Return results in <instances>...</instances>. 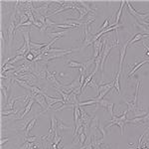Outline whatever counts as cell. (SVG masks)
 <instances>
[{
	"label": "cell",
	"mask_w": 149,
	"mask_h": 149,
	"mask_svg": "<svg viewBox=\"0 0 149 149\" xmlns=\"http://www.w3.org/2000/svg\"><path fill=\"white\" fill-rule=\"evenodd\" d=\"M127 111H128V110L126 109L125 111L123 112V114L121 116H118V117L112 116L111 121L108 123V125L105 126V129H107L108 127H111V126H113V125H117V126H119V127H120L121 135H123L125 125L128 123V119H127V116H126V114H127Z\"/></svg>",
	"instance_id": "obj_1"
},
{
	"label": "cell",
	"mask_w": 149,
	"mask_h": 149,
	"mask_svg": "<svg viewBox=\"0 0 149 149\" xmlns=\"http://www.w3.org/2000/svg\"><path fill=\"white\" fill-rule=\"evenodd\" d=\"M80 49H72V50H67L66 52H63V53H54V54H45L46 56H48L47 58H45L43 60V62H49L51 60H54V59H59V58H62V57H65V56L69 55V54H72L76 51H79Z\"/></svg>",
	"instance_id": "obj_2"
},
{
	"label": "cell",
	"mask_w": 149,
	"mask_h": 149,
	"mask_svg": "<svg viewBox=\"0 0 149 149\" xmlns=\"http://www.w3.org/2000/svg\"><path fill=\"white\" fill-rule=\"evenodd\" d=\"M125 3L127 4V8H128V10H129L130 14H132L133 16H134L139 22H140V23L142 21H145V18L148 16V14H140L139 12H137V11L133 8V6L130 5L129 1H125Z\"/></svg>",
	"instance_id": "obj_3"
},
{
	"label": "cell",
	"mask_w": 149,
	"mask_h": 149,
	"mask_svg": "<svg viewBox=\"0 0 149 149\" xmlns=\"http://www.w3.org/2000/svg\"><path fill=\"white\" fill-rule=\"evenodd\" d=\"M34 99H35L36 103H37L38 105L43 108V111L41 112V113H39V116L45 113V112L47 111V108H48V105H47V101H46L45 96H43V94H36V96H34Z\"/></svg>",
	"instance_id": "obj_4"
},
{
	"label": "cell",
	"mask_w": 149,
	"mask_h": 149,
	"mask_svg": "<svg viewBox=\"0 0 149 149\" xmlns=\"http://www.w3.org/2000/svg\"><path fill=\"white\" fill-rule=\"evenodd\" d=\"M43 96H45V98H46V101H47V105H48V108H47V110H49L50 108L53 107L55 103H62L65 105V101L63 98H52V96H49L48 94H44Z\"/></svg>",
	"instance_id": "obj_5"
},
{
	"label": "cell",
	"mask_w": 149,
	"mask_h": 149,
	"mask_svg": "<svg viewBox=\"0 0 149 149\" xmlns=\"http://www.w3.org/2000/svg\"><path fill=\"white\" fill-rule=\"evenodd\" d=\"M129 41H130V39L128 40V41L126 42L120 49V57H119V70H118V72H120V73H121V71H122V65H123L124 59H125V56H126V49H127V46L129 45Z\"/></svg>",
	"instance_id": "obj_6"
},
{
	"label": "cell",
	"mask_w": 149,
	"mask_h": 149,
	"mask_svg": "<svg viewBox=\"0 0 149 149\" xmlns=\"http://www.w3.org/2000/svg\"><path fill=\"white\" fill-rule=\"evenodd\" d=\"M55 74H56V72H54V73H50L49 71H47V80L50 81L51 83H53L54 85H56V87H57V89H59V87L63 89L65 85H63L62 83H60V82H59V81L57 80V79H56Z\"/></svg>",
	"instance_id": "obj_7"
},
{
	"label": "cell",
	"mask_w": 149,
	"mask_h": 149,
	"mask_svg": "<svg viewBox=\"0 0 149 149\" xmlns=\"http://www.w3.org/2000/svg\"><path fill=\"white\" fill-rule=\"evenodd\" d=\"M51 3H53V1H47L46 4H44V5L39 6V7L36 8L35 9V12H37L39 15H42V16L46 17L47 16L46 14L48 13V11H49V9H50L49 4H51Z\"/></svg>",
	"instance_id": "obj_8"
},
{
	"label": "cell",
	"mask_w": 149,
	"mask_h": 149,
	"mask_svg": "<svg viewBox=\"0 0 149 149\" xmlns=\"http://www.w3.org/2000/svg\"><path fill=\"white\" fill-rule=\"evenodd\" d=\"M74 9L76 10H78L79 11V13H80V17H79V21H82V20L85 18V16H87V14H89V11L87 10L85 8H83V6H80L78 3H77L76 1H74Z\"/></svg>",
	"instance_id": "obj_9"
},
{
	"label": "cell",
	"mask_w": 149,
	"mask_h": 149,
	"mask_svg": "<svg viewBox=\"0 0 149 149\" xmlns=\"http://www.w3.org/2000/svg\"><path fill=\"white\" fill-rule=\"evenodd\" d=\"M21 31V33H22V35H23V37H24V42H25V44H26V46H27V48H28V52L30 53L31 52V46H30V43H31V40H30V33H31V30H28V31H22V30H20Z\"/></svg>",
	"instance_id": "obj_10"
},
{
	"label": "cell",
	"mask_w": 149,
	"mask_h": 149,
	"mask_svg": "<svg viewBox=\"0 0 149 149\" xmlns=\"http://www.w3.org/2000/svg\"><path fill=\"white\" fill-rule=\"evenodd\" d=\"M146 37H149V34H141V33L136 34V35L133 36L132 38H130L129 45L134 44V43H136V42L140 41L141 39H143V38H146Z\"/></svg>",
	"instance_id": "obj_11"
},
{
	"label": "cell",
	"mask_w": 149,
	"mask_h": 149,
	"mask_svg": "<svg viewBox=\"0 0 149 149\" xmlns=\"http://www.w3.org/2000/svg\"><path fill=\"white\" fill-rule=\"evenodd\" d=\"M124 4H125V1H121V5H120V7H119L118 11H117V14H116V21L113 22V24H112V25H110V27H112V26H116V25H118V23H119V20H120L121 13H122V9H123Z\"/></svg>",
	"instance_id": "obj_12"
},
{
	"label": "cell",
	"mask_w": 149,
	"mask_h": 149,
	"mask_svg": "<svg viewBox=\"0 0 149 149\" xmlns=\"http://www.w3.org/2000/svg\"><path fill=\"white\" fill-rule=\"evenodd\" d=\"M22 98V96H17V98H12L10 99V100L8 101L7 103H6V105H5V109L6 110H12V109H14V103H16V100H18V99H21Z\"/></svg>",
	"instance_id": "obj_13"
},
{
	"label": "cell",
	"mask_w": 149,
	"mask_h": 149,
	"mask_svg": "<svg viewBox=\"0 0 149 149\" xmlns=\"http://www.w3.org/2000/svg\"><path fill=\"white\" fill-rule=\"evenodd\" d=\"M146 63H148V59L147 60H144V61H142V62H140V63H137L136 65H135V67L133 68V69L131 70V71H130V73H129V74H128V76L129 77H131L133 74L134 73H136L137 71H138L139 69H140V68L143 66L144 64H146Z\"/></svg>",
	"instance_id": "obj_14"
},
{
	"label": "cell",
	"mask_w": 149,
	"mask_h": 149,
	"mask_svg": "<svg viewBox=\"0 0 149 149\" xmlns=\"http://www.w3.org/2000/svg\"><path fill=\"white\" fill-rule=\"evenodd\" d=\"M65 34H67V31H57V32H48V36L50 38H62V36H64Z\"/></svg>",
	"instance_id": "obj_15"
},
{
	"label": "cell",
	"mask_w": 149,
	"mask_h": 149,
	"mask_svg": "<svg viewBox=\"0 0 149 149\" xmlns=\"http://www.w3.org/2000/svg\"><path fill=\"white\" fill-rule=\"evenodd\" d=\"M71 129V126L68 125V124H65L63 121H58V127H57V130L58 131H61V132H64L66 130H69Z\"/></svg>",
	"instance_id": "obj_16"
},
{
	"label": "cell",
	"mask_w": 149,
	"mask_h": 149,
	"mask_svg": "<svg viewBox=\"0 0 149 149\" xmlns=\"http://www.w3.org/2000/svg\"><path fill=\"white\" fill-rule=\"evenodd\" d=\"M120 72L116 74V78H114V87L116 90V92L118 94H120V83H119V77H120Z\"/></svg>",
	"instance_id": "obj_17"
},
{
	"label": "cell",
	"mask_w": 149,
	"mask_h": 149,
	"mask_svg": "<svg viewBox=\"0 0 149 149\" xmlns=\"http://www.w3.org/2000/svg\"><path fill=\"white\" fill-rule=\"evenodd\" d=\"M14 81H16V82L19 83L20 85H21L22 87H24L25 90H28V91H31V85H29L28 83L26 82V81L24 80H20V79H17V78H14Z\"/></svg>",
	"instance_id": "obj_18"
},
{
	"label": "cell",
	"mask_w": 149,
	"mask_h": 149,
	"mask_svg": "<svg viewBox=\"0 0 149 149\" xmlns=\"http://www.w3.org/2000/svg\"><path fill=\"white\" fill-rule=\"evenodd\" d=\"M36 122H37V118H32L30 120V122L28 123V125H27V128H26V133H25V134H26V136H28L29 135V132L31 131V130H32V128L34 127V125H35L36 124Z\"/></svg>",
	"instance_id": "obj_19"
},
{
	"label": "cell",
	"mask_w": 149,
	"mask_h": 149,
	"mask_svg": "<svg viewBox=\"0 0 149 149\" xmlns=\"http://www.w3.org/2000/svg\"><path fill=\"white\" fill-rule=\"evenodd\" d=\"M10 70H13V71H16L17 70V68H15L13 65H11V64H6L5 66H3L2 67V69H1V74H3L5 72H8V71H10Z\"/></svg>",
	"instance_id": "obj_20"
},
{
	"label": "cell",
	"mask_w": 149,
	"mask_h": 149,
	"mask_svg": "<svg viewBox=\"0 0 149 149\" xmlns=\"http://www.w3.org/2000/svg\"><path fill=\"white\" fill-rule=\"evenodd\" d=\"M83 64H82V63H79V62H76V61H70V63L68 64V67H70V68H83Z\"/></svg>",
	"instance_id": "obj_21"
},
{
	"label": "cell",
	"mask_w": 149,
	"mask_h": 149,
	"mask_svg": "<svg viewBox=\"0 0 149 149\" xmlns=\"http://www.w3.org/2000/svg\"><path fill=\"white\" fill-rule=\"evenodd\" d=\"M63 140V136H59V134H58V130H56L55 131V134H54V138H53V142H54V144H58L60 143L61 141Z\"/></svg>",
	"instance_id": "obj_22"
},
{
	"label": "cell",
	"mask_w": 149,
	"mask_h": 149,
	"mask_svg": "<svg viewBox=\"0 0 149 149\" xmlns=\"http://www.w3.org/2000/svg\"><path fill=\"white\" fill-rule=\"evenodd\" d=\"M110 21H111V18H109V19H107V20H105V21L103 22V24L101 25V26H100V27H99V28H98V31H99V32H100V31H103V30H105V29L107 28V26H108V25H109Z\"/></svg>",
	"instance_id": "obj_23"
},
{
	"label": "cell",
	"mask_w": 149,
	"mask_h": 149,
	"mask_svg": "<svg viewBox=\"0 0 149 149\" xmlns=\"http://www.w3.org/2000/svg\"><path fill=\"white\" fill-rule=\"evenodd\" d=\"M110 103V101L109 100H107V99H105V98H103V99H100L99 100V103H98V105L99 107H103V108H107V105Z\"/></svg>",
	"instance_id": "obj_24"
},
{
	"label": "cell",
	"mask_w": 149,
	"mask_h": 149,
	"mask_svg": "<svg viewBox=\"0 0 149 149\" xmlns=\"http://www.w3.org/2000/svg\"><path fill=\"white\" fill-rule=\"evenodd\" d=\"M89 85L92 87V89H94L96 91V94H98V87H99V85H98V83H96V81L94 80H92V82L89 83Z\"/></svg>",
	"instance_id": "obj_25"
},
{
	"label": "cell",
	"mask_w": 149,
	"mask_h": 149,
	"mask_svg": "<svg viewBox=\"0 0 149 149\" xmlns=\"http://www.w3.org/2000/svg\"><path fill=\"white\" fill-rule=\"evenodd\" d=\"M85 139H87V137H85V133H83V132L80 133V135H79V141H80V144L82 146L85 144Z\"/></svg>",
	"instance_id": "obj_26"
},
{
	"label": "cell",
	"mask_w": 149,
	"mask_h": 149,
	"mask_svg": "<svg viewBox=\"0 0 149 149\" xmlns=\"http://www.w3.org/2000/svg\"><path fill=\"white\" fill-rule=\"evenodd\" d=\"M1 92H2V96H4L6 103H8V94H7V91L5 90V87H4L3 83H1Z\"/></svg>",
	"instance_id": "obj_27"
},
{
	"label": "cell",
	"mask_w": 149,
	"mask_h": 149,
	"mask_svg": "<svg viewBox=\"0 0 149 149\" xmlns=\"http://www.w3.org/2000/svg\"><path fill=\"white\" fill-rule=\"evenodd\" d=\"M113 107H114V103H110L109 105H107V111L109 112V114L112 116H114V113H113Z\"/></svg>",
	"instance_id": "obj_28"
},
{
	"label": "cell",
	"mask_w": 149,
	"mask_h": 149,
	"mask_svg": "<svg viewBox=\"0 0 149 149\" xmlns=\"http://www.w3.org/2000/svg\"><path fill=\"white\" fill-rule=\"evenodd\" d=\"M38 137L37 136H27L25 138V142H29V143H33V142H37Z\"/></svg>",
	"instance_id": "obj_29"
},
{
	"label": "cell",
	"mask_w": 149,
	"mask_h": 149,
	"mask_svg": "<svg viewBox=\"0 0 149 149\" xmlns=\"http://www.w3.org/2000/svg\"><path fill=\"white\" fill-rule=\"evenodd\" d=\"M56 28H62V29H70L74 28L72 25H66V24H56Z\"/></svg>",
	"instance_id": "obj_30"
},
{
	"label": "cell",
	"mask_w": 149,
	"mask_h": 149,
	"mask_svg": "<svg viewBox=\"0 0 149 149\" xmlns=\"http://www.w3.org/2000/svg\"><path fill=\"white\" fill-rule=\"evenodd\" d=\"M0 38H1V50L3 51L4 50V46H5V39H4V35H3V31H0Z\"/></svg>",
	"instance_id": "obj_31"
},
{
	"label": "cell",
	"mask_w": 149,
	"mask_h": 149,
	"mask_svg": "<svg viewBox=\"0 0 149 149\" xmlns=\"http://www.w3.org/2000/svg\"><path fill=\"white\" fill-rule=\"evenodd\" d=\"M26 60L28 61V62H34V60H35V56L33 55L32 53H28L26 55Z\"/></svg>",
	"instance_id": "obj_32"
},
{
	"label": "cell",
	"mask_w": 149,
	"mask_h": 149,
	"mask_svg": "<svg viewBox=\"0 0 149 149\" xmlns=\"http://www.w3.org/2000/svg\"><path fill=\"white\" fill-rule=\"evenodd\" d=\"M33 25H34V26H36V27H38V28H40V29H42V28H43V24L41 23V22L37 21V20H36V21L34 22Z\"/></svg>",
	"instance_id": "obj_33"
},
{
	"label": "cell",
	"mask_w": 149,
	"mask_h": 149,
	"mask_svg": "<svg viewBox=\"0 0 149 149\" xmlns=\"http://www.w3.org/2000/svg\"><path fill=\"white\" fill-rule=\"evenodd\" d=\"M8 140H9V138H3V139H2L1 142H0V144H1V146L3 145V144L5 143V142H7Z\"/></svg>",
	"instance_id": "obj_34"
},
{
	"label": "cell",
	"mask_w": 149,
	"mask_h": 149,
	"mask_svg": "<svg viewBox=\"0 0 149 149\" xmlns=\"http://www.w3.org/2000/svg\"><path fill=\"white\" fill-rule=\"evenodd\" d=\"M103 149H110V147H108V146H103Z\"/></svg>",
	"instance_id": "obj_35"
},
{
	"label": "cell",
	"mask_w": 149,
	"mask_h": 149,
	"mask_svg": "<svg viewBox=\"0 0 149 149\" xmlns=\"http://www.w3.org/2000/svg\"><path fill=\"white\" fill-rule=\"evenodd\" d=\"M147 130H148V131H149V128H147Z\"/></svg>",
	"instance_id": "obj_36"
}]
</instances>
